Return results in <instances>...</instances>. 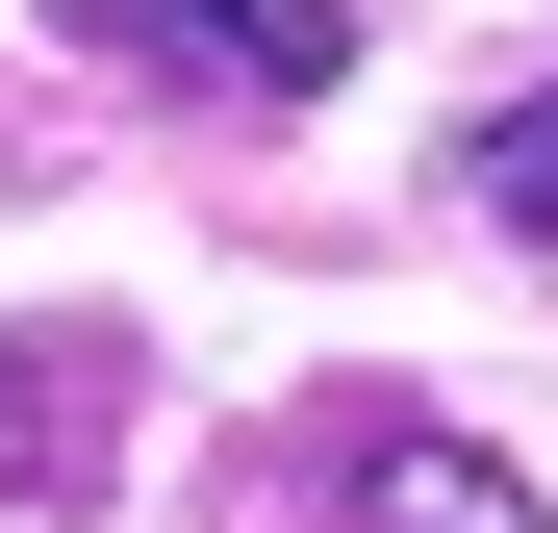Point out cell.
Wrapping results in <instances>:
<instances>
[{
	"label": "cell",
	"mask_w": 558,
	"mask_h": 533,
	"mask_svg": "<svg viewBox=\"0 0 558 533\" xmlns=\"http://www.w3.org/2000/svg\"><path fill=\"white\" fill-rule=\"evenodd\" d=\"M153 26L204 51V76H254V102H330V76H355V26H330V0H153Z\"/></svg>",
	"instance_id": "obj_3"
},
{
	"label": "cell",
	"mask_w": 558,
	"mask_h": 533,
	"mask_svg": "<svg viewBox=\"0 0 558 533\" xmlns=\"http://www.w3.org/2000/svg\"><path fill=\"white\" fill-rule=\"evenodd\" d=\"M457 204H483V229H533V254H558V76H533V102H483V153H457Z\"/></svg>",
	"instance_id": "obj_4"
},
{
	"label": "cell",
	"mask_w": 558,
	"mask_h": 533,
	"mask_svg": "<svg viewBox=\"0 0 558 533\" xmlns=\"http://www.w3.org/2000/svg\"><path fill=\"white\" fill-rule=\"evenodd\" d=\"M355 533H558L508 458H457V432H381V458H355Z\"/></svg>",
	"instance_id": "obj_2"
},
{
	"label": "cell",
	"mask_w": 558,
	"mask_h": 533,
	"mask_svg": "<svg viewBox=\"0 0 558 533\" xmlns=\"http://www.w3.org/2000/svg\"><path fill=\"white\" fill-rule=\"evenodd\" d=\"M128 458V330H0V508H76Z\"/></svg>",
	"instance_id": "obj_1"
}]
</instances>
